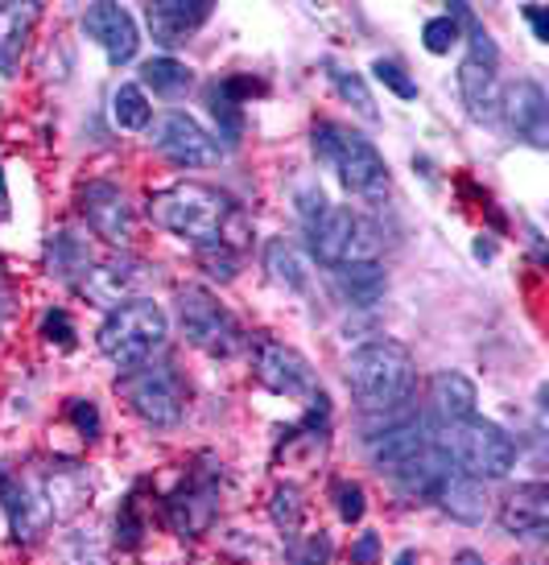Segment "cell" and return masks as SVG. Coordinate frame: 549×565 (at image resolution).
<instances>
[{"label":"cell","mask_w":549,"mask_h":565,"mask_svg":"<svg viewBox=\"0 0 549 565\" xmlns=\"http://www.w3.org/2000/svg\"><path fill=\"white\" fill-rule=\"evenodd\" d=\"M475 256H479V260H492V256H496V244H492V239H475Z\"/></svg>","instance_id":"cell-45"},{"label":"cell","mask_w":549,"mask_h":565,"mask_svg":"<svg viewBox=\"0 0 549 565\" xmlns=\"http://www.w3.org/2000/svg\"><path fill=\"white\" fill-rule=\"evenodd\" d=\"M83 33L92 38L95 46H104L112 66H125L137 58V46H141V38H137V21L128 9L120 4H92L87 13H83Z\"/></svg>","instance_id":"cell-19"},{"label":"cell","mask_w":549,"mask_h":565,"mask_svg":"<svg viewBox=\"0 0 549 565\" xmlns=\"http://www.w3.org/2000/svg\"><path fill=\"white\" fill-rule=\"evenodd\" d=\"M397 565H413V553L405 550V553H401V557H397Z\"/></svg>","instance_id":"cell-48"},{"label":"cell","mask_w":549,"mask_h":565,"mask_svg":"<svg viewBox=\"0 0 549 565\" xmlns=\"http://www.w3.org/2000/svg\"><path fill=\"white\" fill-rule=\"evenodd\" d=\"M211 21V0H154L145 4V25L161 50L190 42Z\"/></svg>","instance_id":"cell-20"},{"label":"cell","mask_w":549,"mask_h":565,"mask_svg":"<svg viewBox=\"0 0 549 565\" xmlns=\"http://www.w3.org/2000/svg\"><path fill=\"white\" fill-rule=\"evenodd\" d=\"M500 529L520 541H537L549 529V487L546 483H520L508 491L500 503Z\"/></svg>","instance_id":"cell-22"},{"label":"cell","mask_w":549,"mask_h":565,"mask_svg":"<svg viewBox=\"0 0 549 565\" xmlns=\"http://www.w3.org/2000/svg\"><path fill=\"white\" fill-rule=\"evenodd\" d=\"M154 149L166 161L182 166V170H199V166H211L220 161V145L215 137H207V128L199 120H190L187 111H166L154 125Z\"/></svg>","instance_id":"cell-13"},{"label":"cell","mask_w":549,"mask_h":565,"mask_svg":"<svg viewBox=\"0 0 549 565\" xmlns=\"http://www.w3.org/2000/svg\"><path fill=\"white\" fill-rule=\"evenodd\" d=\"M330 281L339 289V298L347 306H377L384 298V289H389V277H384V265L380 260H351V265H339L330 268Z\"/></svg>","instance_id":"cell-24"},{"label":"cell","mask_w":549,"mask_h":565,"mask_svg":"<svg viewBox=\"0 0 549 565\" xmlns=\"http://www.w3.org/2000/svg\"><path fill=\"white\" fill-rule=\"evenodd\" d=\"M141 83L145 87H154V95L173 99V95H182L190 83H194V75H190L187 63H178V58H170V54H161V58H149V63L141 66Z\"/></svg>","instance_id":"cell-29"},{"label":"cell","mask_w":549,"mask_h":565,"mask_svg":"<svg viewBox=\"0 0 549 565\" xmlns=\"http://www.w3.org/2000/svg\"><path fill=\"white\" fill-rule=\"evenodd\" d=\"M42 21L38 0H0V75H17V63Z\"/></svg>","instance_id":"cell-23"},{"label":"cell","mask_w":549,"mask_h":565,"mask_svg":"<svg viewBox=\"0 0 549 565\" xmlns=\"http://www.w3.org/2000/svg\"><path fill=\"white\" fill-rule=\"evenodd\" d=\"M199 265H203V273L215 277V281H235V273H240V252L228 248V244H211V248H199Z\"/></svg>","instance_id":"cell-35"},{"label":"cell","mask_w":549,"mask_h":565,"mask_svg":"<svg viewBox=\"0 0 549 565\" xmlns=\"http://www.w3.org/2000/svg\"><path fill=\"white\" fill-rule=\"evenodd\" d=\"M261 92H265V83L244 79V75H228V79L207 83V92H203L207 111H211V120H215V128H220V137L228 149L240 145V132H244V104Z\"/></svg>","instance_id":"cell-21"},{"label":"cell","mask_w":549,"mask_h":565,"mask_svg":"<svg viewBox=\"0 0 549 565\" xmlns=\"http://www.w3.org/2000/svg\"><path fill=\"white\" fill-rule=\"evenodd\" d=\"M344 380L363 413H397L413 396V355L392 339L363 343L351 351Z\"/></svg>","instance_id":"cell-3"},{"label":"cell","mask_w":549,"mask_h":565,"mask_svg":"<svg viewBox=\"0 0 549 565\" xmlns=\"http://www.w3.org/2000/svg\"><path fill=\"white\" fill-rule=\"evenodd\" d=\"M42 339L59 347H75V322H71V315L66 310H50L42 318Z\"/></svg>","instance_id":"cell-39"},{"label":"cell","mask_w":549,"mask_h":565,"mask_svg":"<svg viewBox=\"0 0 549 565\" xmlns=\"http://www.w3.org/2000/svg\"><path fill=\"white\" fill-rule=\"evenodd\" d=\"M335 508H339V516L344 524H360L363 512H368V500H363V487L351 483V479H339L335 483Z\"/></svg>","instance_id":"cell-37"},{"label":"cell","mask_w":549,"mask_h":565,"mask_svg":"<svg viewBox=\"0 0 549 565\" xmlns=\"http://www.w3.org/2000/svg\"><path fill=\"white\" fill-rule=\"evenodd\" d=\"M434 450L446 462H455L458 475L467 479H504L517 467V441L504 434L496 422L484 417H463V422H439V429H430Z\"/></svg>","instance_id":"cell-4"},{"label":"cell","mask_w":549,"mask_h":565,"mask_svg":"<svg viewBox=\"0 0 549 565\" xmlns=\"http://www.w3.org/2000/svg\"><path fill=\"white\" fill-rule=\"evenodd\" d=\"M223 495V462L203 455L194 467H187L182 483L161 500V516L178 536H203L220 520Z\"/></svg>","instance_id":"cell-7"},{"label":"cell","mask_w":549,"mask_h":565,"mask_svg":"<svg viewBox=\"0 0 549 565\" xmlns=\"http://www.w3.org/2000/svg\"><path fill=\"white\" fill-rule=\"evenodd\" d=\"M372 75H377L392 95H401V99H418V83L409 79V71L397 58H377L372 63Z\"/></svg>","instance_id":"cell-36"},{"label":"cell","mask_w":549,"mask_h":565,"mask_svg":"<svg viewBox=\"0 0 549 565\" xmlns=\"http://www.w3.org/2000/svg\"><path fill=\"white\" fill-rule=\"evenodd\" d=\"M265 268H268V277H273V281L285 285V289H294V294H306V285H310L306 265H302L298 248H294L289 239H268L265 244Z\"/></svg>","instance_id":"cell-28"},{"label":"cell","mask_w":549,"mask_h":565,"mask_svg":"<svg viewBox=\"0 0 549 565\" xmlns=\"http://www.w3.org/2000/svg\"><path fill=\"white\" fill-rule=\"evenodd\" d=\"M252 376L261 388L277 396H314V372L310 363L302 360L294 347L277 343V339H261L256 343V363H252Z\"/></svg>","instance_id":"cell-16"},{"label":"cell","mask_w":549,"mask_h":565,"mask_svg":"<svg viewBox=\"0 0 549 565\" xmlns=\"http://www.w3.org/2000/svg\"><path fill=\"white\" fill-rule=\"evenodd\" d=\"M327 75L330 83H335V92L344 95L351 108L360 111L363 120H380L377 111V99H372V92H368V83H363V75H356V71H347V66H339L335 58H327Z\"/></svg>","instance_id":"cell-31"},{"label":"cell","mask_w":549,"mask_h":565,"mask_svg":"<svg viewBox=\"0 0 549 565\" xmlns=\"http://www.w3.org/2000/svg\"><path fill=\"white\" fill-rule=\"evenodd\" d=\"M66 417L75 422L78 438H83V441H95V438H99V408H95L92 401H83V396H75V401L66 405Z\"/></svg>","instance_id":"cell-38"},{"label":"cell","mask_w":549,"mask_h":565,"mask_svg":"<svg viewBox=\"0 0 549 565\" xmlns=\"http://www.w3.org/2000/svg\"><path fill=\"white\" fill-rule=\"evenodd\" d=\"M78 211H83V220H87L95 236H104L108 244H120V248L137 232V215H133V203L125 199V190L116 182H104V178H95V182L78 190Z\"/></svg>","instance_id":"cell-14"},{"label":"cell","mask_w":549,"mask_h":565,"mask_svg":"<svg viewBox=\"0 0 549 565\" xmlns=\"http://www.w3.org/2000/svg\"><path fill=\"white\" fill-rule=\"evenodd\" d=\"M306 236H310L314 260H323L327 268L351 265V260H368V252H372L368 227H363V220L351 206H327V211L306 227Z\"/></svg>","instance_id":"cell-10"},{"label":"cell","mask_w":549,"mask_h":565,"mask_svg":"<svg viewBox=\"0 0 549 565\" xmlns=\"http://www.w3.org/2000/svg\"><path fill=\"white\" fill-rule=\"evenodd\" d=\"M323 211H327V199H323V190H318V186H302L298 190V215H302V223L310 227V223L318 220Z\"/></svg>","instance_id":"cell-40"},{"label":"cell","mask_w":549,"mask_h":565,"mask_svg":"<svg viewBox=\"0 0 549 565\" xmlns=\"http://www.w3.org/2000/svg\"><path fill=\"white\" fill-rule=\"evenodd\" d=\"M471 50L467 58L458 63V95H463V104H467V116L471 120H496L500 116V75H496V66H500V50L496 42L487 38V30L479 21H471Z\"/></svg>","instance_id":"cell-9"},{"label":"cell","mask_w":549,"mask_h":565,"mask_svg":"<svg viewBox=\"0 0 549 565\" xmlns=\"http://www.w3.org/2000/svg\"><path fill=\"white\" fill-rule=\"evenodd\" d=\"M377 553H380V536L360 533V541L351 545V565H377Z\"/></svg>","instance_id":"cell-42"},{"label":"cell","mask_w":549,"mask_h":565,"mask_svg":"<svg viewBox=\"0 0 549 565\" xmlns=\"http://www.w3.org/2000/svg\"><path fill=\"white\" fill-rule=\"evenodd\" d=\"M145 215L154 220V227L190 239L194 248H211V244L240 248L249 236L244 211L223 190L207 186V182H173L166 190H154L145 203Z\"/></svg>","instance_id":"cell-1"},{"label":"cell","mask_w":549,"mask_h":565,"mask_svg":"<svg viewBox=\"0 0 549 565\" xmlns=\"http://www.w3.org/2000/svg\"><path fill=\"white\" fill-rule=\"evenodd\" d=\"M434 500H439L442 512L451 520H458V524H484V516H487L484 483H479V479H467V475H458V471H451L442 479L439 491H434Z\"/></svg>","instance_id":"cell-25"},{"label":"cell","mask_w":549,"mask_h":565,"mask_svg":"<svg viewBox=\"0 0 549 565\" xmlns=\"http://www.w3.org/2000/svg\"><path fill=\"white\" fill-rule=\"evenodd\" d=\"M166 334H170V322H166V310L149 298L125 301L116 306L104 327H99V351L108 355L120 372L128 367H141V363L154 360V351L166 347Z\"/></svg>","instance_id":"cell-5"},{"label":"cell","mask_w":549,"mask_h":565,"mask_svg":"<svg viewBox=\"0 0 549 565\" xmlns=\"http://www.w3.org/2000/svg\"><path fill=\"white\" fill-rule=\"evenodd\" d=\"M42 256H46V273L54 281L75 285L78 277L92 268V244L83 236H75V232H54V236L46 239Z\"/></svg>","instance_id":"cell-27"},{"label":"cell","mask_w":549,"mask_h":565,"mask_svg":"<svg viewBox=\"0 0 549 565\" xmlns=\"http://www.w3.org/2000/svg\"><path fill=\"white\" fill-rule=\"evenodd\" d=\"M500 116L525 145L534 149L549 145V104L534 79H517L508 92H500Z\"/></svg>","instance_id":"cell-18"},{"label":"cell","mask_w":549,"mask_h":565,"mask_svg":"<svg viewBox=\"0 0 549 565\" xmlns=\"http://www.w3.org/2000/svg\"><path fill=\"white\" fill-rule=\"evenodd\" d=\"M475 405H479V388L463 372H439L430 380V408H434L439 422L475 417Z\"/></svg>","instance_id":"cell-26"},{"label":"cell","mask_w":549,"mask_h":565,"mask_svg":"<svg viewBox=\"0 0 549 565\" xmlns=\"http://www.w3.org/2000/svg\"><path fill=\"white\" fill-rule=\"evenodd\" d=\"M458 38H463V30H458V21L451 13L430 17L422 25V46L430 54H451V46H458Z\"/></svg>","instance_id":"cell-34"},{"label":"cell","mask_w":549,"mask_h":565,"mask_svg":"<svg viewBox=\"0 0 549 565\" xmlns=\"http://www.w3.org/2000/svg\"><path fill=\"white\" fill-rule=\"evenodd\" d=\"M525 17H529V25H534L537 42H549V21H546V9H525Z\"/></svg>","instance_id":"cell-43"},{"label":"cell","mask_w":549,"mask_h":565,"mask_svg":"<svg viewBox=\"0 0 549 565\" xmlns=\"http://www.w3.org/2000/svg\"><path fill=\"white\" fill-rule=\"evenodd\" d=\"M430 446H434L430 425H425V417H413V413L392 417V422H384V429L368 434V458H372V467L380 475H392V479L401 471H409L422 455H430Z\"/></svg>","instance_id":"cell-11"},{"label":"cell","mask_w":549,"mask_h":565,"mask_svg":"<svg viewBox=\"0 0 549 565\" xmlns=\"http://www.w3.org/2000/svg\"><path fill=\"white\" fill-rule=\"evenodd\" d=\"M455 565H487V562H484V557H479L475 550H463V553L455 557Z\"/></svg>","instance_id":"cell-47"},{"label":"cell","mask_w":549,"mask_h":565,"mask_svg":"<svg viewBox=\"0 0 549 565\" xmlns=\"http://www.w3.org/2000/svg\"><path fill=\"white\" fill-rule=\"evenodd\" d=\"M145 281H149V265L145 260H137V256H112L104 265L87 268L75 281V289L92 306H99V310H116L125 301L141 298Z\"/></svg>","instance_id":"cell-12"},{"label":"cell","mask_w":549,"mask_h":565,"mask_svg":"<svg viewBox=\"0 0 549 565\" xmlns=\"http://www.w3.org/2000/svg\"><path fill=\"white\" fill-rule=\"evenodd\" d=\"M141 536H145V516H141V487H137L116 508V541H120V550H137Z\"/></svg>","instance_id":"cell-33"},{"label":"cell","mask_w":549,"mask_h":565,"mask_svg":"<svg viewBox=\"0 0 549 565\" xmlns=\"http://www.w3.org/2000/svg\"><path fill=\"white\" fill-rule=\"evenodd\" d=\"M0 503H4L13 541H21V545L38 541V536L54 524L46 500H42V491H38L33 471H4V467H0Z\"/></svg>","instance_id":"cell-15"},{"label":"cell","mask_w":549,"mask_h":565,"mask_svg":"<svg viewBox=\"0 0 549 565\" xmlns=\"http://www.w3.org/2000/svg\"><path fill=\"white\" fill-rule=\"evenodd\" d=\"M314 158L327 161L339 173L347 194H356L360 203H384L389 199V161L380 158V149L368 137L351 132V128L335 125V120H318L310 128Z\"/></svg>","instance_id":"cell-2"},{"label":"cell","mask_w":549,"mask_h":565,"mask_svg":"<svg viewBox=\"0 0 549 565\" xmlns=\"http://www.w3.org/2000/svg\"><path fill=\"white\" fill-rule=\"evenodd\" d=\"M116 393L125 396V405L141 422L157 425V429H173L187 413V380L170 360H149L141 367H128L125 376L116 380Z\"/></svg>","instance_id":"cell-6"},{"label":"cell","mask_w":549,"mask_h":565,"mask_svg":"<svg viewBox=\"0 0 549 565\" xmlns=\"http://www.w3.org/2000/svg\"><path fill=\"white\" fill-rule=\"evenodd\" d=\"M0 220H9V186H4V170H0Z\"/></svg>","instance_id":"cell-46"},{"label":"cell","mask_w":549,"mask_h":565,"mask_svg":"<svg viewBox=\"0 0 549 565\" xmlns=\"http://www.w3.org/2000/svg\"><path fill=\"white\" fill-rule=\"evenodd\" d=\"M268 512H273V524L282 529V536H298L302 529V516H306V503H302V491L298 483H282L273 491V503H268Z\"/></svg>","instance_id":"cell-32"},{"label":"cell","mask_w":549,"mask_h":565,"mask_svg":"<svg viewBox=\"0 0 549 565\" xmlns=\"http://www.w3.org/2000/svg\"><path fill=\"white\" fill-rule=\"evenodd\" d=\"M178 327H182L190 347H199L215 360H228L244 347V334H240V322L232 318V310L203 285L178 289Z\"/></svg>","instance_id":"cell-8"},{"label":"cell","mask_w":549,"mask_h":565,"mask_svg":"<svg viewBox=\"0 0 549 565\" xmlns=\"http://www.w3.org/2000/svg\"><path fill=\"white\" fill-rule=\"evenodd\" d=\"M112 116H116V125L128 128V132H141L149 128L154 120V108H149V99L137 83H120L116 92H112Z\"/></svg>","instance_id":"cell-30"},{"label":"cell","mask_w":549,"mask_h":565,"mask_svg":"<svg viewBox=\"0 0 549 565\" xmlns=\"http://www.w3.org/2000/svg\"><path fill=\"white\" fill-rule=\"evenodd\" d=\"M33 479H38V491H42V500H46L54 524H66V520L78 516V512L92 503V475L83 471L78 462H50V467H38Z\"/></svg>","instance_id":"cell-17"},{"label":"cell","mask_w":549,"mask_h":565,"mask_svg":"<svg viewBox=\"0 0 549 565\" xmlns=\"http://www.w3.org/2000/svg\"><path fill=\"white\" fill-rule=\"evenodd\" d=\"M330 562V536L327 533H318L306 541V550H302L298 565H327Z\"/></svg>","instance_id":"cell-41"},{"label":"cell","mask_w":549,"mask_h":565,"mask_svg":"<svg viewBox=\"0 0 549 565\" xmlns=\"http://www.w3.org/2000/svg\"><path fill=\"white\" fill-rule=\"evenodd\" d=\"M9 322V289H4V273H0V330Z\"/></svg>","instance_id":"cell-44"}]
</instances>
